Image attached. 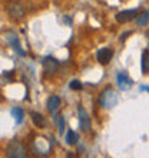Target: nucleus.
Returning a JSON list of instances; mask_svg holds the SVG:
<instances>
[{
	"mask_svg": "<svg viewBox=\"0 0 149 158\" xmlns=\"http://www.w3.org/2000/svg\"><path fill=\"white\" fill-rule=\"evenodd\" d=\"M42 65H43V69L46 72H54L59 68V62L52 56H47L42 60Z\"/></svg>",
	"mask_w": 149,
	"mask_h": 158,
	"instance_id": "nucleus-9",
	"label": "nucleus"
},
{
	"mask_svg": "<svg viewBox=\"0 0 149 158\" xmlns=\"http://www.w3.org/2000/svg\"><path fill=\"white\" fill-rule=\"evenodd\" d=\"M30 117H32V121H33V124L36 125L37 128H45L46 127V119L40 112H32Z\"/></svg>",
	"mask_w": 149,
	"mask_h": 158,
	"instance_id": "nucleus-11",
	"label": "nucleus"
},
{
	"mask_svg": "<svg viewBox=\"0 0 149 158\" xmlns=\"http://www.w3.org/2000/svg\"><path fill=\"white\" fill-rule=\"evenodd\" d=\"M6 155L10 158H23V157H26V148L23 147V144H22L20 141L12 139V141L7 144Z\"/></svg>",
	"mask_w": 149,
	"mask_h": 158,
	"instance_id": "nucleus-2",
	"label": "nucleus"
},
{
	"mask_svg": "<svg viewBox=\"0 0 149 158\" xmlns=\"http://www.w3.org/2000/svg\"><path fill=\"white\" fill-rule=\"evenodd\" d=\"M132 33H133L132 30H128V32H125V33H122V35L119 36V40H122V42L126 40V38H128V36H131Z\"/></svg>",
	"mask_w": 149,
	"mask_h": 158,
	"instance_id": "nucleus-18",
	"label": "nucleus"
},
{
	"mask_svg": "<svg viewBox=\"0 0 149 158\" xmlns=\"http://www.w3.org/2000/svg\"><path fill=\"white\" fill-rule=\"evenodd\" d=\"M63 20H65V22H66V23H67V25H70V19H67V17H63Z\"/></svg>",
	"mask_w": 149,
	"mask_h": 158,
	"instance_id": "nucleus-20",
	"label": "nucleus"
},
{
	"mask_svg": "<svg viewBox=\"0 0 149 158\" xmlns=\"http://www.w3.org/2000/svg\"><path fill=\"white\" fill-rule=\"evenodd\" d=\"M78 114H79V125H80V129H82V131H89V129H91V118H89V114L86 112V109L79 108Z\"/></svg>",
	"mask_w": 149,
	"mask_h": 158,
	"instance_id": "nucleus-8",
	"label": "nucleus"
},
{
	"mask_svg": "<svg viewBox=\"0 0 149 158\" xmlns=\"http://www.w3.org/2000/svg\"><path fill=\"white\" fill-rule=\"evenodd\" d=\"M136 13H138V9L122 10V12H119L118 15H116L115 19H116V22H119V23H128V22H131L132 19L136 17Z\"/></svg>",
	"mask_w": 149,
	"mask_h": 158,
	"instance_id": "nucleus-7",
	"label": "nucleus"
},
{
	"mask_svg": "<svg viewBox=\"0 0 149 158\" xmlns=\"http://www.w3.org/2000/svg\"><path fill=\"white\" fill-rule=\"evenodd\" d=\"M96 58H98V62L99 63L108 65L112 60V58H113V49H112V48H102V49L98 50Z\"/></svg>",
	"mask_w": 149,
	"mask_h": 158,
	"instance_id": "nucleus-5",
	"label": "nucleus"
},
{
	"mask_svg": "<svg viewBox=\"0 0 149 158\" xmlns=\"http://www.w3.org/2000/svg\"><path fill=\"white\" fill-rule=\"evenodd\" d=\"M78 139H79V137H78V134L74 132V131H67V134H66V142L69 144V145H74L76 142H78Z\"/></svg>",
	"mask_w": 149,
	"mask_h": 158,
	"instance_id": "nucleus-15",
	"label": "nucleus"
},
{
	"mask_svg": "<svg viewBox=\"0 0 149 158\" xmlns=\"http://www.w3.org/2000/svg\"><path fill=\"white\" fill-rule=\"evenodd\" d=\"M9 15H10L12 19L19 20V19L25 16V7L20 3H17V2H12L10 6H9Z\"/></svg>",
	"mask_w": 149,
	"mask_h": 158,
	"instance_id": "nucleus-6",
	"label": "nucleus"
},
{
	"mask_svg": "<svg viewBox=\"0 0 149 158\" xmlns=\"http://www.w3.org/2000/svg\"><path fill=\"white\" fill-rule=\"evenodd\" d=\"M139 91H148L149 92V86H143V85H142V86H139Z\"/></svg>",
	"mask_w": 149,
	"mask_h": 158,
	"instance_id": "nucleus-19",
	"label": "nucleus"
},
{
	"mask_svg": "<svg viewBox=\"0 0 149 158\" xmlns=\"http://www.w3.org/2000/svg\"><path fill=\"white\" fill-rule=\"evenodd\" d=\"M10 114H12V117L14 118V121H16L17 125L23 122V118H25V112H23V109H22V108H17V106H14V108H12Z\"/></svg>",
	"mask_w": 149,
	"mask_h": 158,
	"instance_id": "nucleus-12",
	"label": "nucleus"
},
{
	"mask_svg": "<svg viewBox=\"0 0 149 158\" xmlns=\"http://www.w3.org/2000/svg\"><path fill=\"white\" fill-rule=\"evenodd\" d=\"M46 106H47V111L50 114H54L59 109V106H60V98L59 96H50L47 99V105Z\"/></svg>",
	"mask_w": 149,
	"mask_h": 158,
	"instance_id": "nucleus-10",
	"label": "nucleus"
},
{
	"mask_svg": "<svg viewBox=\"0 0 149 158\" xmlns=\"http://www.w3.org/2000/svg\"><path fill=\"white\" fill-rule=\"evenodd\" d=\"M58 127H59V132L63 134V131H65V119H63V117H59V119H58Z\"/></svg>",
	"mask_w": 149,
	"mask_h": 158,
	"instance_id": "nucleus-17",
	"label": "nucleus"
},
{
	"mask_svg": "<svg viewBox=\"0 0 149 158\" xmlns=\"http://www.w3.org/2000/svg\"><path fill=\"white\" fill-rule=\"evenodd\" d=\"M4 38H6V42H7L9 45L12 46L13 50H14L16 53H19L20 56H23V58H25V56H26V52L22 49L20 43H19V38H17L16 35H14V33H6V36H4Z\"/></svg>",
	"mask_w": 149,
	"mask_h": 158,
	"instance_id": "nucleus-4",
	"label": "nucleus"
},
{
	"mask_svg": "<svg viewBox=\"0 0 149 158\" xmlns=\"http://www.w3.org/2000/svg\"><path fill=\"white\" fill-rule=\"evenodd\" d=\"M99 104L103 109H111L116 106L118 104V94H116L112 88H106L100 92L99 95Z\"/></svg>",
	"mask_w": 149,
	"mask_h": 158,
	"instance_id": "nucleus-1",
	"label": "nucleus"
},
{
	"mask_svg": "<svg viewBox=\"0 0 149 158\" xmlns=\"http://www.w3.org/2000/svg\"><path fill=\"white\" fill-rule=\"evenodd\" d=\"M69 86H70V89H73V91H80L83 88V85L79 81H76V79H73V81H70V83H69Z\"/></svg>",
	"mask_w": 149,
	"mask_h": 158,
	"instance_id": "nucleus-16",
	"label": "nucleus"
},
{
	"mask_svg": "<svg viewBox=\"0 0 149 158\" xmlns=\"http://www.w3.org/2000/svg\"><path fill=\"white\" fill-rule=\"evenodd\" d=\"M141 68L143 73H149V50H143L142 52V62H141Z\"/></svg>",
	"mask_w": 149,
	"mask_h": 158,
	"instance_id": "nucleus-13",
	"label": "nucleus"
},
{
	"mask_svg": "<svg viewBox=\"0 0 149 158\" xmlns=\"http://www.w3.org/2000/svg\"><path fill=\"white\" fill-rule=\"evenodd\" d=\"M135 20H136L138 26H146L149 23V13L148 12H142L141 15H138V16L135 17Z\"/></svg>",
	"mask_w": 149,
	"mask_h": 158,
	"instance_id": "nucleus-14",
	"label": "nucleus"
},
{
	"mask_svg": "<svg viewBox=\"0 0 149 158\" xmlns=\"http://www.w3.org/2000/svg\"><path fill=\"white\" fill-rule=\"evenodd\" d=\"M116 83H118L120 91H129L133 85V81L129 78V75L126 72H119L116 75Z\"/></svg>",
	"mask_w": 149,
	"mask_h": 158,
	"instance_id": "nucleus-3",
	"label": "nucleus"
}]
</instances>
